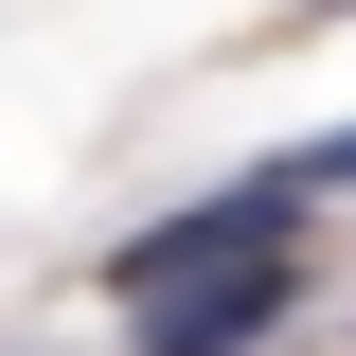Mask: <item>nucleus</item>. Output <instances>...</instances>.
<instances>
[{
  "mask_svg": "<svg viewBox=\"0 0 356 356\" xmlns=\"http://www.w3.org/2000/svg\"><path fill=\"white\" fill-rule=\"evenodd\" d=\"M250 250H303V196H285V178H214V196H178V214H143L125 250H107V285H125V303H161V285H196V267H250Z\"/></svg>",
  "mask_w": 356,
  "mask_h": 356,
  "instance_id": "nucleus-1",
  "label": "nucleus"
},
{
  "mask_svg": "<svg viewBox=\"0 0 356 356\" xmlns=\"http://www.w3.org/2000/svg\"><path fill=\"white\" fill-rule=\"evenodd\" d=\"M303 321V250H250V267H196V285H161V303L125 321V356H267Z\"/></svg>",
  "mask_w": 356,
  "mask_h": 356,
  "instance_id": "nucleus-2",
  "label": "nucleus"
},
{
  "mask_svg": "<svg viewBox=\"0 0 356 356\" xmlns=\"http://www.w3.org/2000/svg\"><path fill=\"white\" fill-rule=\"evenodd\" d=\"M267 178H285L303 214H321V196H356V125H321V143H285V161H267Z\"/></svg>",
  "mask_w": 356,
  "mask_h": 356,
  "instance_id": "nucleus-3",
  "label": "nucleus"
},
{
  "mask_svg": "<svg viewBox=\"0 0 356 356\" xmlns=\"http://www.w3.org/2000/svg\"><path fill=\"white\" fill-rule=\"evenodd\" d=\"M321 18H356V0H321Z\"/></svg>",
  "mask_w": 356,
  "mask_h": 356,
  "instance_id": "nucleus-4",
  "label": "nucleus"
}]
</instances>
